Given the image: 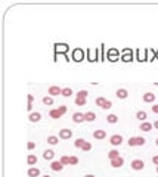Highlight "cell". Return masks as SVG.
I'll list each match as a JSON object with an SVG mask.
<instances>
[{
  "label": "cell",
  "instance_id": "28",
  "mask_svg": "<svg viewBox=\"0 0 158 177\" xmlns=\"http://www.w3.org/2000/svg\"><path fill=\"white\" fill-rule=\"evenodd\" d=\"M121 61H124V62H130V61H131V53H129V50H126L124 55H123V58H121Z\"/></svg>",
  "mask_w": 158,
  "mask_h": 177
},
{
  "label": "cell",
  "instance_id": "40",
  "mask_svg": "<svg viewBox=\"0 0 158 177\" xmlns=\"http://www.w3.org/2000/svg\"><path fill=\"white\" fill-rule=\"evenodd\" d=\"M154 127H155V128H157V130H158V120H157V121H155V123H154Z\"/></svg>",
  "mask_w": 158,
  "mask_h": 177
},
{
  "label": "cell",
  "instance_id": "34",
  "mask_svg": "<svg viewBox=\"0 0 158 177\" xmlns=\"http://www.w3.org/2000/svg\"><path fill=\"white\" fill-rule=\"evenodd\" d=\"M111 108H112V102L111 100H106L103 103V106H102V109H111Z\"/></svg>",
  "mask_w": 158,
  "mask_h": 177
},
{
  "label": "cell",
  "instance_id": "1",
  "mask_svg": "<svg viewBox=\"0 0 158 177\" xmlns=\"http://www.w3.org/2000/svg\"><path fill=\"white\" fill-rule=\"evenodd\" d=\"M65 112H66V106H65V105H62V106H59V108L50 109L49 117H50V118H53V120H58V118H61Z\"/></svg>",
  "mask_w": 158,
  "mask_h": 177
},
{
  "label": "cell",
  "instance_id": "19",
  "mask_svg": "<svg viewBox=\"0 0 158 177\" xmlns=\"http://www.w3.org/2000/svg\"><path fill=\"white\" fill-rule=\"evenodd\" d=\"M136 118L139 120V121H146V118H148V114L145 112V111H138V112H136Z\"/></svg>",
  "mask_w": 158,
  "mask_h": 177
},
{
  "label": "cell",
  "instance_id": "6",
  "mask_svg": "<svg viewBox=\"0 0 158 177\" xmlns=\"http://www.w3.org/2000/svg\"><path fill=\"white\" fill-rule=\"evenodd\" d=\"M71 137H73V130H70V128H62V130H59V139L66 140V139H71Z\"/></svg>",
  "mask_w": 158,
  "mask_h": 177
},
{
  "label": "cell",
  "instance_id": "15",
  "mask_svg": "<svg viewBox=\"0 0 158 177\" xmlns=\"http://www.w3.org/2000/svg\"><path fill=\"white\" fill-rule=\"evenodd\" d=\"M155 100V95L154 93H151V92H146L145 95H143V102H146V103H151V102H154Z\"/></svg>",
  "mask_w": 158,
  "mask_h": 177
},
{
  "label": "cell",
  "instance_id": "8",
  "mask_svg": "<svg viewBox=\"0 0 158 177\" xmlns=\"http://www.w3.org/2000/svg\"><path fill=\"white\" fill-rule=\"evenodd\" d=\"M123 165H124V158H121V157H118V158H115V160H111V167L120 168V167H123Z\"/></svg>",
  "mask_w": 158,
  "mask_h": 177
},
{
  "label": "cell",
  "instance_id": "11",
  "mask_svg": "<svg viewBox=\"0 0 158 177\" xmlns=\"http://www.w3.org/2000/svg\"><path fill=\"white\" fill-rule=\"evenodd\" d=\"M83 56H84V53H83L81 49H76V50L73 52V58H74V61H77V62H80V61L83 59Z\"/></svg>",
  "mask_w": 158,
  "mask_h": 177
},
{
  "label": "cell",
  "instance_id": "35",
  "mask_svg": "<svg viewBox=\"0 0 158 177\" xmlns=\"http://www.w3.org/2000/svg\"><path fill=\"white\" fill-rule=\"evenodd\" d=\"M27 148H28V149L31 151V149H34V148H36V143H34V142H28V145H27Z\"/></svg>",
  "mask_w": 158,
  "mask_h": 177
},
{
  "label": "cell",
  "instance_id": "22",
  "mask_svg": "<svg viewBox=\"0 0 158 177\" xmlns=\"http://www.w3.org/2000/svg\"><path fill=\"white\" fill-rule=\"evenodd\" d=\"M84 118H86V121H87V123H92V121H95V120H96V114L90 111V112H86V114H84Z\"/></svg>",
  "mask_w": 158,
  "mask_h": 177
},
{
  "label": "cell",
  "instance_id": "20",
  "mask_svg": "<svg viewBox=\"0 0 158 177\" xmlns=\"http://www.w3.org/2000/svg\"><path fill=\"white\" fill-rule=\"evenodd\" d=\"M152 124L151 123H146V121H143L142 124H141V127H139V130H142V131H151L152 130Z\"/></svg>",
  "mask_w": 158,
  "mask_h": 177
},
{
  "label": "cell",
  "instance_id": "31",
  "mask_svg": "<svg viewBox=\"0 0 158 177\" xmlns=\"http://www.w3.org/2000/svg\"><path fill=\"white\" fill-rule=\"evenodd\" d=\"M84 142H86L84 139H81V137H78V139H77V140L74 142V146H76V148H81V146L84 145Z\"/></svg>",
  "mask_w": 158,
  "mask_h": 177
},
{
  "label": "cell",
  "instance_id": "23",
  "mask_svg": "<svg viewBox=\"0 0 158 177\" xmlns=\"http://www.w3.org/2000/svg\"><path fill=\"white\" fill-rule=\"evenodd\" d=\"M27 164H28V165H34V164H37V157H36L34 153H30V155H28Z\"/></svg>",
  "mask_w": 158,
  "mask_h": 177
},
{
  "label": "cell",
  "instance_id": "9",
  "mask_svg": "<svg viewBox=\"0 0 158 177\" xmlns=\"http://www.w3.org/2000/svg\"><path fill=\"white\" fill-rule=\"evenodd\" d=\"M73 121H74L76 124H80V123L86 121L84 114H83V112H74V114H73Z\"/></svg>",
  "mask_w": 158,
  "mask_h": 177
},
{
  "label": "cell",
  "instance_id": "38",
  "mask_svg": "<svg viewBox=\"0 0 158 177\" xmlns=\"http://www.w3.org/2000/svg\"><path fill=\"white\" fill-rule=\"evenodd\" d=\"M27 111L31 114V111H33V103H28V105H27Z\"/></svg>",
  "mask_w": 158,
  "mask_h": 177
},
{
  "label": "cell",
  "instance_id": "33",
  "mask_svg": "<svg viewBox=\"0 0 158 177\" xmlns=\"http://www.w3.org/2000/svg\"><path fill=\"white\" fill-rule=\"evenodd\" d=\"M76 105H78V106H84V105H86V99L76 98Z\"/></svg>",
  "mask_w": 158,
  "mask_h": 177
},
{
  "label": "cell",
  "instance_id": "10",
  "mask_svg": "<svg viewBox=\"0 0 158 177\" xmlns=\"http://www.w3.org/2000/svg\"><path fill=\"white\" fill-rule=\"evenodd\" d=\"M93 137L102 140V139L106 137V131H105V130H95V131H93Z\"/></svg>",
  "mask_w": 158,
  "mask_h": 177
},
{
  "label": "cell",
  "instance_id": "13",
  "mask_svg": "<svg viewBox=\"0 0 158 177\" xmlns=\"http://www.w3.org/2000/svg\"><path fill=\"white\" fill-rule=\"evenodd\" d=\"M115 96H117L118 99H126V98L129 96V92L126 90V88H118V90L115 92Z\"/></svg>",
  "mask_w": 158,
  "mask_h": 177
},
{
  "label": "cell",
  "instance_id": "30",
  "mask_svg": "<svg viewBox=\"0 0 158 177\" xmlns=\"http://www.w3.org/2000/svg\"><path fill=\"white\" fill-rule=\"evenodd\" d=\"M81 149H83V151H86V152L92 151V143H90V142H84V145L81 146Z\"/></svg>",
  "mask_w": 158,
  "mask_h": 177
},
{
  "label": "cell",
  "instance_id": "43",
  "mask_svg": "<svg viewBox=\"0 0 158 177\" xmlns=\"http://www.w3.org/2000/svg\"><path fill=\"white\" fill-rule=\"evenodd\" d=\"M43 177H50V176H49V174H46V176H43Z\"/></svg>",
  "mask_w": 158,
  "mask_h": 177
},
{
  "label": "cell",
  "instance_id": "41",
  "mask_svg": "<svg viewBox=\"0 0 158 177\" xmlns=\"http://www.w3.org/2000/svg\"><path fill=\"white\" fill-rule=\"evenodd\" d=\"M84 177H95V174H86Z\"/></svg>",
  "mask_w": 158,
  "mask_h": 177
},
{
  "label": "cell",
  "instance_id": "7",
  "mask_svg": "<svg viewBox=\"0 0 158 177\" xmlns=\"http://www.w3.org/2000/svg\"><path fill=\"white\" fill-rule=\"evenodd\" d=\"M61 93H62V88H61L59 86H50L49 90H48V95L52 96V98H53V96H59Z\"/></svg>",
  "mask_w": 158,
  "mask_h": 177
},
{
  "label": "cell",
  "instance_id": "42",
  "mask_svg": "<svg viewBox=\"0 0 158 177\" xmlns=\"http://www.w3.org/2000/svg\"><path fill=\"white\" fill-rule=\"evenodd\" d=\"M155 145H157V146H158V137H157V140H155Z\"/></svg>",
  "mask_w": 158,
  "mask_h": 177
},
{
  "label": "cell",
  "instance_id": "37",
  "mask_svg": "<svg viewBox=\"0 0 158 177\" xmlns=\"http://www.w3.org/2000/svg\"><path fill=\"white\" fill-rule=\"evenodd\" d=\"M151 109H152V112H154V114H158V105H154V106H151Z\"/></svg>",
  "mask_w": 158,
  "mask_h": 177
},
{
  "label": "cell",
  "instance_id": "21",
  "mask_svg": "<svg viewBox=\"0 0 158 177\" xmlns=\"http://www.w3.org/2000/svg\"><path fill=\"white\" fill-rule=\"evenodd\" d=\"M28 176L30 177H38L40 176V170L37 167H31V168H28Z\"/></svg>",
  "mask_w": 158,
  "mask_h": 177
},
{
  "label": "cell",
  "instance_id": "26",
  "mask_svg": "<svg viewBox=\"0 0 158 177\" xmlns=\"http://www.w3.org/2000/svg\"><path fill=\"white\" fill-rule=\"evenodd\" d=\"M43 103H44V105H48V106H52V105H53V98L49 96V95H48V96H44V98H43Z\"/></svg>",
  "mask_w": 158,
  "mask_h": 177
},
{
  "label": "cell",
  "instance_id": "3",
  "mask_svg": "<svg viewBox=\"0 0 158 177\" xmlns=\"http://www.w3.org/2000/svg\"><path fill=\"white\" fill-rule=\"evenodd\" d=\"M127 143H129L130 148H133V146H143L146 143V139L145 137H130Z\"/></svg>",
  "mask_w": 158,
  "mask_h": 177
},
{
  "label": "cell",
  "instance_id": "25",
  "mask_svg": "<svg viewBox=\"0 0 158 177\" xmlns=\"http://www.w3.org/2000/svg\"><path fill=\"white\" fill-rule=\"evenodd\" d=\"M106 121H108L109 124H115V123H118V117H117L115 114H109V115L106 117Z\"/></svg>",
  "mask_w": 158,
  "mask_h": 177
},
{
  "label": "cell",
  "instance_id": "17",
  "mask_svg": "<svg viewBox=\"0 0 158 177\" xmlns=\"http://www.w3.org/2000/svg\"><path fill=\"white\" fill-rule=\"evenodd\" d=\"M108 56H109V61H117L118 59V50H115V49L108 50Z\"/></svg>",
  "mask_w": 158,
  "mask_h": 177
},
{
  "label": "cell",
  "instance_id": "18",
  "mask_svg": "<svg viewBox=\"0 0 158 177\" xmlns=\"http://www.w3.org/2000/svg\"><path fill=\"white\" fill-rule=\"evenodd\" d=\"M118 157H120L118 149H112V151L108 152V158H109V161H111V160H115V158H118Z\"/></svg>",
  "mask_w": 158,
  "mask_h": 177
},
{
  "label": "cell",
  "instance_id": "5",
  "mask_svg": "<svg viewBox=\"0 0 158 177\" xmlns=\"http://www.w3.org/2000/svg\"><path fill=\"white\" fill-rule=\"evenodd\" d=\"M109 143H111L112 146H120V145L123 143V136H121V134H112V136L109 137Z\"/></svg>",
  "mask_w": 158,
  "mask_h": 177
},
{
  "label": "cell",
  "instance_id": "32",
  "mask_svg": "<svg viewBox=\"0 0 158 177\" xmlns=\"http://www.w3.org/2000/svg\"><path fill=\"white\" fill-rule=\"evenodd\" d=\"M105 102H106V99H105V98H102V96H99V98L96 99V105H98V106H101V108L103 106V103H105Z\"/></svg>",
  "mask_w": 158,
  "mask_h": 177
},
{
  "label": "cell",
  "instance_id": "39",
  "mask_svg": "<svg viewBox=\"0 0 158 177\" xmlns=\"http://www.w3.org/2000/svg\"><path fill=\"white\" fill-rule=\"evenodd\" d=\"M33 100H34V96L33 95H28V103H33Z\"/></svg>",
  "mask_w": 158,
  "mask_h": 177
},
{
  "label": "cell",
  "instance_id": "2",
  "mask_svg": "<svg viewBox=\"0 0 158 177\" xmlns=\"http://www.w3.org/2000/svg\"><path fill=\"white\" fill-rule=\"evenodd\" d=\"M64 165H77L80 162V160L77 157H66V155H64V157H61L59 160Z\"/></svg>",
  "mask_w": 158,
  "mask_h": 177
},
{
  "label": "cell",
  "instance_id": "16",
  "mask_svg": "<svg viewBox=\"0 0 158 177\" xmlns=\"http://www.w3.org/2000/svg\"><path fill=\"white\" fill-rule=\"evenodd\" d=\"M53 157H55V152H53L52 149H48V151L43 152V158L46 160V161H48V160H53Z\"/></svg>",
  "mask_w": 158,
  "mask_h": 177
},
{
  "label": "cell",
  "instance_id": "29",
  "mask_svg": "<svg viewBox=\"0 0 158 177\" xmlns=\"http://www.w3.org/2000/svg\"><path fill=\"white\" fill-rule=\"evenodd\" d=\"M87 95H89V92H87V90H80L76 96H77V98H80V99H86V98H87Z\"/></svg>",
  "mask_w": 158,
  "mask_h": 177
},
{
  "label": "cell",
  "instance_id": "36",
  "mask_svg": "<svg viewBox=\"0 0 158 177\" xmlns=\"http://www.w3.org/2000/svg\"><path fill=\"white\" fill-rule=\"evenodd\" d=\"M152 164H154V165H158V155L152 157Z\"/></svg>",
  "mask_w": 158,
  "mask_h": 177
},
{
  "label": "cell",
  "instance_id": "44",
  "mask_svg": "<svg viewBox=\"0 0 158 177\" xmlns=\"http://www.w3.org/2000/svg\"><path fill=\"white\" fill-rule=\"evenodd\" d=\"M157 173H158V165H157Z\"/></svg>",
  "mask_w": 158,
  "mask_h": 177
},
{
  "label": "cell",
  "instance_id": "14",
  "mask_svg": "<svg viewBox=\"0 0 158 177\" xmlns=\"http://www.w3.org/2000/svg\"><path fill=\"white\" fill-rule=\"evenodd\" d=\"M50 168H52L53 171H61V170L64 168V164H62L61 161H52V164H50Z\"/></svg>",
  "mask_w": 158,
  "mask_h": 177
},
{
  "label": "cell",
  "instance_id": "12",
  "mask_svg": "<svg viewBox=\"0 0 158 177\" xmlns=\"http://www.w3.org/2000/svg\"><path fill=\"white\" fill-rule=\"evenodd\" d=\"M28 120H30L31 123H38V121L41 120V114H40V112H31V114L28 115Z\"/></svg>",
  "mask_w": 158,
  "mask_h": 177
},
{
  "label": "cell",
  "instance_id": "4",
  "mask_svg": "<svg viewBox=\"0 0 158 177\" xmlns=\"http://www.w3.org/2000/svg\"><path fill=\"white\" fill-rule=\"evenodd\" d=\"M130 167H131L134 171H141V170L145 168V162H143L142 160H133L131 164H130Z\"/></svg>",
  "mask_w": 158,
  "mask_h": 177
},
{
  "label": "cell",
  "instance_id": "27",
  "mask_svg": "<svg viewBox=\"0 0 158 177\" xmlns=\"http://www.w3.org/2000/svg\"><path fill=\"white\" fill-rule=\"evenodd\" d=\"M58 142H59V139H58L56 136H49V137H48V143H49V145H52V146L58 145Z\"/></svg>",
  "mask_w": 158,
  "mask_h": 177
},
{
  "label": "cell",
  "instance_id": "24",
  "mask_svg": "<svg viewBox=\"0 0 158 177\" xmlns=\"http://www.w3.org/2000/svg\"><path fill=\"white\" fill-rule=\"evenodd\" d=\"M61 95H62L64 98H70V96L73 95V88H71V87H64Z\"/></svg>",
  "mask_w": 158,
  "mask_h": 177
}]
</instances>
